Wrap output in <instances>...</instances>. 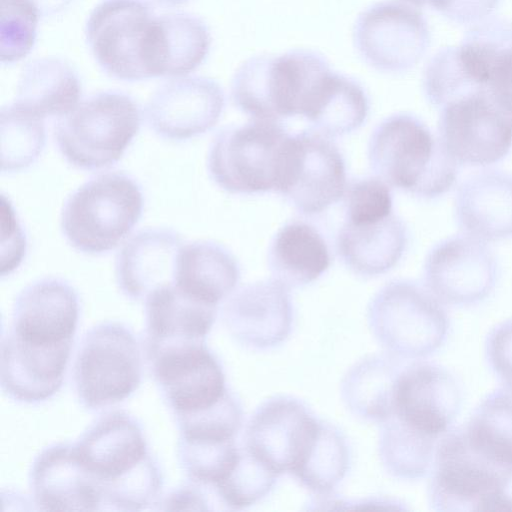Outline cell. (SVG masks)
I'll use <instances>...</instances> for the list:
<instances>
[{
	"label": "cell",
	"instance_id": "cell-1",
	"mask_svg": "<svg viewBox=\"0 0 512 512\" xmlns=\"http://www.w3.org/2000/svg\"><path fill=\"white\" fill-rule=\"evenodd\" d=\"M74 448L100 492L102 510L137 511L155 503L162 476L133 417L123 411L106 414Z\"/></svg>",
	"mask_w": 512,
	"mask_h": 512
},
{
	"label": "cell",
	"instance_id": "cell-2",
	"mask_svg": "<svg viewBox=\"0 0 512 512\" xmlns=\"http://www.w3.org/2000/svg\"><path fill=\"white\" fill-rule=\"evenodd\" d=\"M368 160L375 175L388 185L428 199L452 188L459 167L438 135L408 113L391 115L374 129Z\"/></svg>",
	"mask_w": 512,
	"mask_h": 512
},
{
	"label": "cell",
	"instance_id": "cell-3",
	"mask_svg": "<svg viewBox=\"0 0 512 512\" xmlns=\"http://www.w3.org/2000/svg\"><path fill=\"white\" fill-rule=\"evenodd\" d=\"M139 184L123 172L99 174L65 201L62 233L77 251L98 255L115 249L138 223L143 210Z\"/></svg>",
	"mask_w": 512,
	"mask_h": 512
},
{
	"label": "cell",
	"instance_id": "cell-4",
	"mask_svg": "<svg viewBox=\"0 0 512 512\" xmlns=\"http://www.w3.org/2000/svg\"><path fill=\"white\" fill-rule=\"evenodd\" d=\"M511 481L512 468L476 449L460 427L437 444L428 499L436 511H511Z\"/></svg>",
	"mask_w": 512,
	"mask_h": 512
},
{
	"label": "cell",
	"instance_id": "cell-5",
	"mask_svg": "<svg viewBox=\"0 0 512 512\" xmlns=\"http://www.w3.org/2000/svg\"><path fill=\"white\" fill-rule=\"evenodd\" d=\"M330 71L325 58L310 50H293L275 57L256 56L236 71L232 98L253 119L278 121L302 115L313 92Z\"/></svg>",
	"mask_w": 512,
	"mask_h": 512
},
{
	"label": "cell",
	"instance_id": "cell-6",
	"mask_svg": "<svg viewBox=\"0 0 512 512\" xmlns=\"http://www.w3.org/2000/svg\"><path fill=\"white\" fill-rule=\"evenodd\" d=\"M290 136L280 123L270 120L225 127L208 151L211 179L232 194L278 193Z\"/></svg>",
	"mask_w": 512,
	"mask_h": 512
},
{
	"label": "cell",
	"instance_id": "cell-7",
	"mask_svg": "<svg viewBox=\"0 0 512 512\" xmlns=\"http://www.w3.org/2000/svg\"><path fill=\"white\" fill-rule=\"evenodd\" d=\"M141 112L127 94L96 93L80 101L54 127L63 157L74 167L98 170L115 164L137 135Z\"/></svg>",
	"mask_w": 512,
	"mask_h": 512
},
{
	"label": "cell",
	"instance_id": "cell-8",
	"mask_svg": "<svg viewBox=\"0 0 512 512\" xmlns=\"http://www.w3.org/2000/svg\"><path fill=\"white\" fill-rule=\"evenodd\" d=\"M369 326L386 352L403 361H417L446 341L449 318L443 304L411 280H393L372 298Z\"/></svg>",
	"mask_w": 512,
	"mask_h": 512
},
{
	"label": "cell",
	"instance_id": "cell-9",
	"mask_svg": "<svg viewBox=\"0 0 512 512\" xmlns=\"http://www.w3.org/2000/svg\"><path fill=\"white\" fill-rule=\"evenodd\" d=\"M141 355L133 333L106 322L84 337L75 362V388L88 409H100L128 398L139 387Z\"/></svg>",
	"mask_w": 512,
	"mask_h": 512
},
{
	"label": "cell",
	"instance_id": "cell-10",
	"mask_svg": "<svg viewBox=\"0 0 512 512\" xmlns=\"http://www.w3.org/2000/svg\"><path fill=\"white\" fill-rule=\"evenodd\" d=\"M437 135L459 165L488 166L512 147V113L476 88L440 107Z\"/></svg>",
	"mask_w": 512,
	"mask_h": 512
},
{
	"label": "cell",
	"instance_id": "cell-11",
	"mask_svg": "<svg viewBox=\"0 0 512 512\" xmlns=\"http://www.w3.org/2000/svg\"><path fill=\"white\" fill-rule=\"evenodd\" d=\"M155 16L141 0H103L90 13L85 36L99 66L124 81L149 78L147 52Z\"/></svg>",
	"mask_w": 512,
	"mask_h": 512
},
{
	"label": "cell",
	"instance_id": "cell-12",
	"mask_svg": "<svg viewBox=\"0 0 512 512\" xmlns=\"http://www.w3.org/2000/svg\"><path fill=\"white\" fill-rule=\"evenodd\" d=\"M322 422L300 400L274 396L251 416L243 444L277 475L288 472L294 476L313 448Z\"/></svg>",
	"mask_w": 512,
	"mask_h": 512
},
{
	"label": "cell",
	"instance_id": "cell-13",
	"mask_svg": "<svg viewBox=\"0 0 512 512\" xmlns=\"http://www.w3.org/2000/svg\"><path fill=\"white\" fill-rule=\"evenodd\" d=\"M147 353L176 419L210 409L230 393L222 366L205 342L167 345Z\"/></svg>",
	"mask_w": 512,
	"mask_h": 512
},
{
	"label": "cell",
	"instance_id": "cell-14",
	"mask_svg": "<svg viewBox=\"0 0 512 512\" xmlns=\"http://www.w3.org/2000/svg\"><path fill=\"white\" fill-rule=\"evenodd\" d=\"M344 158L330 137L317 130L291 135L279 194L300 213L315 215L346 191Z\"/></svg>",
	"mask_w": 512,
	"mask_h": 512
},
{
	"label": "cell",
	"instance_id": "cell-15",
	"mask_svg": "<svg viewBox=\"0 0 512 512\" xmlns=\"http://www.w3.org/2000/svg\"><path fill=\"white\" fill-rule=\"evenodd\" d=\"M425 287L442 303L470 306L486 299L499 277V265L487 242L467 234L436 244L424 262Z\"/></svg>",
	"mask_w": 512,
	"mask_h": 512
},
{
	"label": "cell",
	"instance_id": "cell-16",
	"mask_svg": "<svg viewBox=\"0 0 512 512\" xmlns=\"http://www.w3.org/2000/svg\"><path fill=\"white\" fill-rule=\"evenodd\" d=\"M354 40L361 56L378 70L400 72L419 62L430 34L423 15L399 1L377 3L358 18Z\"/></svg>",
	"mask_w": 512,
	"mask_h": 512
},
{
	"label": "cell",
	"instance_id": "cell-17",
	"mask_svg": "<svg viewBox=\"0 0 512 512\" xmlns=\"http://www.w3.org/2000/svg\"><path fill=\"white\" fill-rule=\"evenodd\" d=\"M461 405L459 383L439 365L412 362L396 379L392 415L409 429L436 442L450 430Z\"/></svg>",
	"mask_w": 512,
	"mask_h": 512
},
{
	"label": "cell",
	"instance_id": "cell-18",
	"mask_svg": "<svg viewBox=\"0 0 512 512\" xmlns=\"http://www.w3.org/2000/svg\"><path fill=\"white\" fill-rule=\"evenodd\" d=\"M224 106L223 90L214 80L182 76L155 90L146 104L145 118L158 136L187 140L213 128Z\"/></svg>",
	"mask_w": 512,
	"mask_h": 512
},
{
	"label": "cell",
	"instance_id": "cell-19",
	"mask_svg": "<svg viewBox=\"0 0 512 512\" xmlns=\"http://www.w3.org/2000/svg\"><path fill=\"white\" fill-rule=\"evenodd\" d=\"M79 315L78 296L65 280L47 277L17 296L9 333L36 347L73 344Z\"/></svg>",
	"mask_w": 512,
	"mask_h": 512
},
{
	"label": "cell",
	"instance_id": "cell-20",
	"mask_svg": "<svg viewBox=\"0 0 512 512\" xmlns=\"http://www.w3.org/2000/svg\"><path fill=\"white\" fill-rule=\"evenodd\" d=\"M222 317L229 333L240 344L254 349L274 347L292 329L289 289L274 279L246 284L229 296Z\"/></svg>",
	"mask_w": 512,
	"mask_h": 512
},
{
	"label": "cell",
	"instance_id": "cell-21",
	"mask_svg": "<svg viewBox=\"0 0 512 512\" xmlns=\"http://www.w3.org/2000/svg\"><path fill=\"white\" fill-rule=\"evenodd\" d=\"M30 484L41 510H102L100 492L74 444H55L43 450L33 463Z\"/></svg>",
	"mask_w": 512,
	"mask_h": 512
},
{
	"label": "cell",
	"instance_id": "cell-22",
	"mask_svg": "<svg viewBox=\"0 0 512 512\" xmlns=\"http://www.w3.org/2000/svg\"><path fill=\"white\" fill-rule=\"evenodd\" d=\"M454 212L464 234L484 242L512 236V173L487 169L457 188Z\"/></svg>",
	"mask_w": 512,
	"mask_h": 512
},
{
	"label": "cell",
	"instance_id": "cell-23",
	"mask_svg": "<svg viewBox=\"0 0 512 512\" xmlns=\"http://www.w3.org/2000/svg\"><path fill=\"white\" fill-rule=\"evenodd\" d=\"M183 245L181 235L172 229L148 228L134 234L115 260L116 282L123 294L145 300L156 288L173 283Z\"/></svg>",
	"mask_w": 512,
	"mask_h": 512
},
{
	"label": "cell",
	"instance_id": "cell-24",
	"mask_svg": "<svg viewBox=\"0 0 512 512\" xmlns=\"http://www.w3.org/2000/svg\"><path fill=\"white\" fill-rule=\"evenodd\" d=\"M72 346L35 348L9 335L1 342V386L14 400L38 403L61 387Z\"/></svg>",
	"mask_w": 512,
	"mask_h": 512
},
{
	"label": "cell",
	"instance_id": "cell-25",
	"mask_svg": "<svg viewBox=\"0 0 512 512\" xmlns=\"http://www.w3.org/2000/svg\"><path fill=\"white\" fill-rule=\"evenodd\" d=\"M217 308L185 294L173 283L156 288L145 298L147 351L172 344L205 342Z\"/></svg>",
	"mask_w": 512,
	"mask_h": 512
},
{
	"label": "cell",
	"instance_id": "cell-26",
	"mask_svg": "<svg viewBox=\"0 0 512 512\" xmlns=\"http://www.w3.org/2000/svg\"><path fill=\"white\" fill-rule=\"evenodd\" d=\"M210 44L207 26L193 15L169 13L155 17L147 56L149 77L189 74L205 60Z\"/></svg>",
	"mask_w": 512,
	"mask_h": 512
},
{
	"label": "cell",
	"instance_id": "cell-27",
	"mask_svg": "<svg viewBox=\"0 0 512 512\" xmlns=\"http://www.w3.org/2000/svg\"><path fill=\"white\" fill-rule=\"evenodd\" d=\"M407 242L404 222L392 213L371 223L345 222L337 236V251L355 274L372 277L392 269L403 256Z\"/></svg>",
	"mask_w": 512,
	"mask_h": 512
},
{
	"label": "cell",
	"instance_id": "cell-28",
	"mask_svg": "<svg viewBox=\"0 0 512 512\" xmlns=\"http://www.w3.org/2000/svg\"><path fill=\"white\" fill-rule=\"evenodd\" d=\"M239 279V264L228 249L213 241L198 240L182 246L173 284L197 300L218 306L232 294Z\"/></svg>",
	"mask_w": 512,
	"mask_h": 512
},
{
	"label": "cell",
	"instance_id": "cell-29",
	"mask_svg": "<svg viewBox=\"0 0 512 512\" xmlns=\"http://www.w3.org/2000/svg\"><path fill=\"white\" fill-rule=\"evenodd\" d=\"M330 264V251L322 234L302 220L284 224L269 246L268 267L272 277L288 289L317 280Z\"/></svg>",
	"mask_w": 512,
	"mask_h": 512
},
{
	"label": "cell",
	"instance_id": "cell-30",
	"mask_svg": "<svg viewBox=\"0 0 512 512\" xmlns=\"http://www.w3.org/2000/svg\"><path fill=\"white\" fill-rule=\"evenodd\" d=\"M80 97L81 83L74 69L62 59L42 57L23 67L14 103L39 118H59L71 112Z\"/></svg>",
	"mask_w": 512,
	"mask_h": 512
},
{
	"label": "cell",
	"instance_id": "cell-31",
	"mask_svg": "<svg viewBox=\"0 0 512 512\" xmlns=\"http://www.w3.org/2000/svg\"><path fill=\"white\" fill-rule=\"evenodd\" d=\"M405 363L388 352L355 363L341 383L347 408L364 420L381 424L386 421L393 413L394 386Z\"/></svg>",
	"mask_w": 512,
	"mask_h": 512
},
{
	"label": "cell",
	"instance_id": "cell-32",
	"mask_svg": "<svg viewBox=\"0 0 512 512\" xmlns=\"http://www.w3.org/2000/svg\"><path fill=\"white\" fill-rule=\"evenodd\" d=\"M369 111L368 97L354 80L331 72L305 118L328 137L358 129Z\"/></svg>",
	"mask_w": 512,
	"mask_h": 512
},
{
	"label": "cell",
	"instance_id": "cell-33",
	"mask_svg": "<svg viewBox=\"0 0 512 512\" xmlns=\"http://www.w3.org/2000/svg\"><path fill=\"white\" fill-rule=\"evenodd\" d=\"M462 429L478 450L512 468V390L504 387L488 394Z\"/></svg>",
	"mask_w": 512,
	"mask_h": 512
},
{
	"label": "cell",
	"instance_id": "cell-34",
	"mask_svg": "<svg viewBox=\"0 0 512 512\" xmlns=\"http://www.w3.org/2000/svg\"><path fill=\"white\" fill-rule=\"evenodd\" d=\"M486 71V87L494 99L512 113V24L491 20L467 34Z\"/></svg>",
	"mask_w": 512,
	"mask_h": 512
},
{
	"label": "cell",
	"instance_id": "cell-35",
	"mask_svg": "<svg viewBox=\"0 0 512 512\" xmlns=\"http://www.w3.org/2000/svg\"><path fill=\"white\" fill-rule=\"evenodd\" d=\"M438 442L424 437L391 415L382 423L379 455L385 469L400 479L413 480L432 467Z\"/></svg>",
	"mask_w": 512,
	"mask_h": 512
},
{
	"label": "cell",
	"instance_id": "cell-36",
	"mask_svg": "<svg viewBox=\"0 0 512 512\" xmlns=\"http://www.w3.org/2000/svg\"><path fill=\"white\" fill-rule=\"evenodd\" d=\"M349 464L350 449L345 436L323 421L314 447L294 478L318 496L327 497L344 478Z\"/></svg>",
	"mask_w": 512,
	"mask_h": 512
},
{
	"label": "cell",
	"instance_id": "cell-37",
	"mask_svg": "<svg viewBox=\"0 0 512 512\" xmlns=\"http://www.w3.org/2000/svg\"><path fill=\"white\" fill-rule=\"evenodd\" d=\"M1 170L15 172L32 165L46 142L44 119L13 103L2 107Z\"/></svg>",
	"mask_w": 512,
	"mask_h": 512
},
{
	"label": "cell",
	"instance_id": "cell-38",
	"mask_svg": "<svg viewBox=\"0 0 512 512\" xmlns=\"http://www.w3.org/2000/svg\"><path fill=\"white\" fill-rule=\"evenodd\" d=\"M278 476L243 444L235 467L214 491L229 509L240 510L265 497Z\"/></svg>",
	"mask_w": 512,
	"mask_h": 512
},
{
	"label": "cell",
	"instance_id": "cell-39",
	"mask_svg": "<svg viewBox=\"0 0 512 512\" xmlns=\"http://www.w3.org/2000/svg\"><path fill=\"white\" fill-rule=\"evenodd\" d=\"M40 13L31 0H1L0 59L11 64L32 50Z\"/></svg>",
	"mask_w": 512,
	"mask_h": 512
},
{
	"label": "cell",
	"instance_id": "cell-40",
	"mask_svg": "<svg viewBox=\"0 0 512 512\" xmlns=\"http://www.w3.org/2000/svg\"><path fill=\"white\" fill-rule=\"evenodd\" d=\"M345 222H376L392 214V194L379 177H366L352 182L345 191Z\"/></svg>",
	"mask_w": 512,
	"mask_h": 512
},
{
	"label": "cell",
	"instance_id": "cell-41",
	"mask_svg": "<svg viewBox=\"0 0 512 512\" xmlns=\"http://www.w3.org/2000/svg\"><path fill=\"white\" fill-rule=\"evenodd\" d=\"M485 355L504 387L512 390V318L499 323L489 332Z\"/></svg>",
	"mask_w": 512,
	"mask_h": 512
},
{
	"label": "cell",
	"instance_id": "cell-42",
	"mask_svg": "<svg viewBox=\"0 0 512 512\" xmlns=\"http://www.w3.org/2000/svg\"><path fill=\"white\" fill-rule=\"evenodd\" d=\"M415 6H427L457 23H474L490 15L500 0H405Z\"/></svg>",
	"mask_w": 512,
	"mask_h": 512
},
{
	"label": "cell",
	"instance_id": "cell-43",
	"mask_svg": "<svg viewBox=\"0 0 512 512\" xmlns=\"http://www.w3.org/2000/svg\"><path fill=\"white\" fill-rule=\"evenodd\" d=\"M1 219L2 227L7 230L6 236H8L7 256L2 259L1 266V275L4 276L14 271L22 261L26 251V238L11 203L6 202L4 196H2L1 202Z\"/></svg>",
	"mask_w": 512,
	"mask_h": 512
},
{
	"label": "cell",
	"instance_id": "cell-44",
	"mask_svg": "<svg viewBox=\"0 0 512 512\" xmlns=\"http://www.w3.org/2000/svg\"><path fill=\"white\" fill-rule=\"evenodd\" d=\"M200 486L192 483V485L185 486L173 492L164 502L165 509L179 510L192 509V510H207V500L203 493L200 491Z\"/></svg>",
	"mask_w": 512,
	"mask_h": 512
},
{
	"label": "cell",
	"instance_id": "cell-45",
	"mask_svg": "<svg viewBox=\"0 0 512 512\" xmlns=\"http://www.w3.org/2000/svg\"><path fill=\"white\" fill-rule=\"evenodd\" d=\"M40 15L51 16L64 10L72 0H31Z\"/></svg>",
	"mask_w": 512,
	"mask_h": 512
},
{
	"label": "cell",
	"instance_id": "cell-46",
	"mask_svg": "<svg viewBox=\"0 0 512 512\" xmlns=\"http://www.w3.org/2000/svg\"><path fill=\"white\" fill-rule=\"evenodd\" d=\"M157 4L164 5V6H174L181 4L187 0H153Z\"/></svg>",
	"mask_w": 512,
	"mask_h": 512
}]
</instances>
